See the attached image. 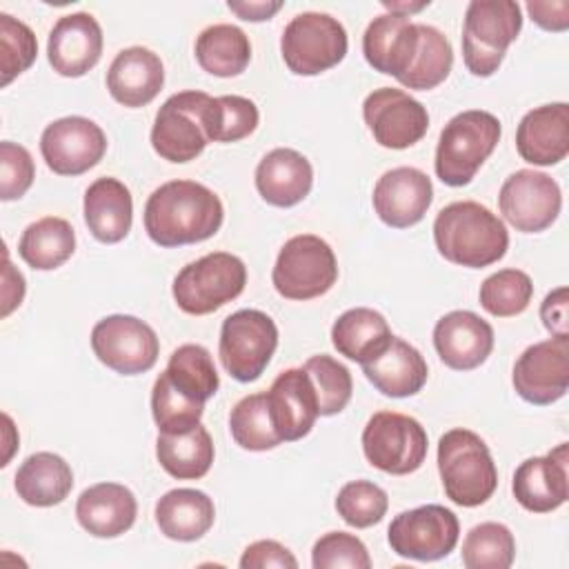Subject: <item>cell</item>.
Segmentation results:
<instances>
[{"mask_svg": "<svg viewBox=\"0 0 569 569\" xmlns=\"http://www.w3.org/2000/svg\"><path fill=\"white\" fill-rule=\"evenodd\" d=\"M222 218L220 198L196 180H169L144 204V231L160 247L202 242L218 233Z\"/></svg>", "mask_w": 569, "mask_h": 569, "instance_id": "cell-1", "label": "cell"}, {"mask_svg": "<svg viewBox=\"0 0 569 569\" xmlns=\"http://www.w3.org/2000/svg\"><path fill=\"white\" fill-rule=\"evenodd\" d=\"M433 240L445 260L469 269H482L507 253L509 231L485 204L460 200L438 211L433 220Z\"/></svg>", "mask_w": 569, "mask_h": 569, "instance_id": "cell-2", "label": "cell"}, {"mask_svg": "<svg viewBox=\"0 0 569 569\" xmlns=\"http://www.w3.org/2000/svg\"><path fill=\"white\" fill-rule=\"evenodd\" d=\"M438 473L447 498L460 507L485 505L498 487V469L485 440L469 429H449L438 440Z\"/></svg>", "mask_w": 569, "mask_h": 569, "instance_id": "cell-3", "label": "cell"}, {"mask_svg": "<svg viewBox=\"0 0 569 569\" xmlns=\"http://www.w3.org/2000/svg\"><path fill=\"white\" fill-rule=\"evenodd\" d=\"M500 120L482 109L456 113L440 131L433 169L449 187H465L500 140Z\"/></svg>", "mask_w": 569, "mask_h": 569, "instance_id": "cell-4", "label": "cell"}, {"mask_svg": "<svg viewBox=\"0 0 569 569\" xmlns=\"http://www.w3.org/2000/svg\"><path fill=\"white\" fill-rule=\"evenodd\" d=\"M522 29L520 4L513 0H471L462 24V58L465 67L489 78L505 60L509 44Z\"/></svg>", "mask_w": 569, "mask_h": 569, "instance_id": "cell-5", "label": "cell"}, {"mask_svg": "<svg viewBox=\"0 0 569 569\" xmlns=\"http://www.w3.org/2000/svg\"><path fill=\"white\" fill-rule=\"evenodd\" d=\"M247 284L244 262L227 251L207 253L178 271L173 300L189 316H207L236 300Z\"/></svg>", "mask_w": 569, "mask_h": 569, "instance_id": "cell-6", "label": "cell"}, {"mask_svg": "<svg viewBox=\"0 0 569 569\" xmlns=\"http://www.w3.org/2000/svg\"><path fill=\"white\" fill-rule=\"evenodd\" d=\"M338 280L333 249L313 233L289 238L273 264L271 282L287 300H311L325 296Z\"/></svg>", "mask_w": 569, "mask_h": 569, "instance_id": "cell-7", "label": "cell"}, {"mask_svg": "<svg viewBox=\"0 0 569 569\" xmlns=\"http://www.w3.org/2000/svg\"><path fill=\"white\" fill-rule=\"evenodd\" d=\"M347 31L329 13L305 11L289 20L280 38L284 64L296 76H318L347 56Z\"/></svg>", "mask_w": 569, "mask_h": 569, "instance_id": "cell-8", "label": "cell"}, {"mask_svg": "<svg viewBox=\"0 0 569 569\" xmlns=\"http://www.w3.org/2000/svg\"><path fill=\"white\" fill-rule=\"evenodd\" d=\"M427 447L425 427L398 411H378L362 429L365 458L371 467L391 476H407L420 469Z\"/></svg>", "mask_w": 569, "mask_h": 569, "instance_id": "cell-9", "label": "cell"}, {"mask_svg": "<svg viewBox=\"0 0 569 569\" xmlns=\"http://www.w3.org/2000/svg\"><path fill=\"white\" fill-rule=\"evenodd\" d=\"M278 347V327L264 311L240 309L220 329V362L238 382H253L267 369Z\"/></svg>", "mask_w": 569, "mask_h": 569, "instance_id": "cell-10", "label": "cell"}, {"mask_svg": "<svg viewBox=\"0 0 569 569\" xmlns=\"http://www.w3.org/2000/svg\"><path fill=\"white\" fill-rule=\"evenodd\" d=\"M211 96L204 91H180L164 100L151 127L153 151L169 162L196 160L209 138L204 131V109Z\"/></svg>", "mask_w": 569, "mask_h": 569, "instance_id": "cell-11", "label": "cell"}, {"mask_svg": "<svg viewBox=\"0 0 569 569\" xmlns=\"http://www.w3.org/2000/svg\"><path fill=\"white\" fill-rule=\"evenodd\" d=\"M460 536L456 513L442 505H422L398 513L387 531L391 551L402 558L431 562L449 556Z\"/></svg>", "mask_w": 569, "mask_h": 569, "instance_id": "cell-12", "label": "cell"}, {"mask_svg": "<svg viewBox=\"0 0 569 569\" xmlns=\"http://www.w3.org/2000/svg\"><path fill=\"white\" fill-rule=\"evenodd\" d=\"M91 349L96 358L116 373L138 376L156 365L160 342L144 320L113 313L93 325Z\"/></svg>", "mask_w": 569, "mask_h": 569, "instance_id": "cell-13", "label": "cell"}, {"mask_svg": "<svg viewBox=\"0 0 569 569\" xmlns=\"http://www.w3.org/2000/svg\"><path fill=\"white\" fill-rule=\"evenodd\" d=\"M502 218L522 233H538L551 227L562 207L558 182L533 169H518L511 173L498 193Z\"/></svg>", "mask_w": 569, "mask_h": 569, "instance_id": "cell-14", "label": "cell"}, {"mask_svg": "<svg viewBox=\"0 0 569 569\" xmlns=\"http://www.w3.org/2000/svg\"><path fill=\"white\" fill-rule=\"evenodd\" d=\"M362 118L373 140L385 149L413 147L429 129L427 107L393 87L373 89L362 102Z\"/></svg>", "mask_w": 569, "mask_h": 569, "instance_id": "cell-15", "label": "cell"}, {"mask_svg": "<svg viewBox=\"0 0 569 569\" xmlns=\"http://www.w3.org/2000/svg\"><path fill=\"white\" fill-rule=\"evenodd\" d=\"M107 151V136L89 118L67 116L44 127L40 153L58 176H80L93 169Z\"/></svg>", "mask_w": 569, "mask_h": 569, "instance_id": "cell-16", "label": "cell"}, {"mask_svg": "<svg viewBox=\"0 0 569 569\" xmlns=\"http://www.w3.org/2000/svg\"><path fill=\"white\" fill-rule=\"evenodd\" d=\"M511 382L516 393L531 405L560 400L569 387V336H553L527 347L513 365Z\"/></svg>", "mask_w": 569, "mask_h": 569, "instance_id": "cell-17", "label": "cell"}, {"mask_svg": "<svg viewBox=\"0 0 569 569\" xmlns=\"http://www.w3.org/2000/svg\"><path fill=\"white\" fill-rule=\"evenodd\" d=\"M431 178L416 167H396L385 171L371 196L378 218L393 229H407L420 222L431 207Z\"/></svg>", "mask_w": 569, "mask_h": 569, "instance_id": "cell-18", "label": "cell"}, {"mask_svg": "<svg viewBox=\"0 0 569 569\" xmlns=\"http://www.w3.org/2000/svg\"><path fill=\"white\" fill-rule=\"evenodd\" d=\"M567 462V442H560L547 456H533L520 462L511 482V491L518 505L531 513H549L565 505L569 496Z\"/></svg>", "mask_w": 569, "mask_h": 569, "instance_id": "cell-19", "label": "cell"}, {"mask_svg": "<svg viewBox=\"0 0 569 569\" xmlns=\"http://www.w3.org/2000/svg\"><path fill=\"white\" fill-rule=\"evenodd\" d=\"M267 405L273 429L282 442L305 438L320 416L313 382L302 367L278 373L267 391Z\"/></svg>", "mask_w": 569, "mask_h": 569, "instance_id": "cell-20", "label": "cell"}, {"mask_svg": "<svg viewBox=\"0 0 569 569\" xmlns=\"http://www.w3.org/2000/svg\"><path fill=\"white\" fill-rule=\"evenodd\" d=\"M100 56L102 29L91 13L78 11L58 18L47 40V58L56 73L80 78L98 64Z\"/></svg>", "mask_w": 569, "mask_h": 569, "instance_id": "cell-21", "label": "cell"}, {"mask_svg": "<svg viewBox=\"0 0 569 569\" xmlns=\"http://www.w3.org/2000/svg\"><path fill=\"white\" fill-rule=\"evenodd\" d=\"M433 347L449 369L469 371L489 358L493 349V329L478 313L456 309L436 322Z\"/></svg>", "mask_w": 569, "mask_h": 569, "instance_id": "cell-22", "label": "cell"}, {"mask_svg": "<svg viewBox=\"0 0 569 569\" xmlns=\"http://www.w3.org/2000/svg\"><path fill=\"white\" fill-rule=\"evenodd\" d=\"M516 149L529 164L551 167L569 153V104L551 102L527 111L516 131Z\"/></svg>", "mask_w": 569, "mask_h": 569, "instance_id": "cell-23", "label": "cell"}, {"mask_svg": "<svg viewBox=\"0 0 569 569\" xmlns=\"http://www.w3.org/2000/svg\"><path fill=\"white\" fill-rule=\"evenodd\" d=\"M418 49V24L405 16L382 13L373 18L362 36L365 60L380 73L400 80Z\"/></svg>", "mask_w": 569, "mask_h": 569, "instance_id": "cell-24", "label": "cell"}, {"mask_svg": "<svg viewBox=\"0 0 569 569\" xmlns=\"http://www.w3.org/2000/svg\"><path fill=\"white\" fill-rule=\"evenodd\" d=\"M164 84V67L147 47L122 49L107 71V89L116 102L136 109L149 104Z\"/></svg>", "mask_w": 569, "mask_h": 569, "instance_id": "cell-25", "label": "cell"}, {"mask_svg": "<svg viewBox=\"0 0 569 569\" xmlns=\"http://www.w3.org/2000/svg\"><path fill=\"white\" fill-rule=\"evenodd\" d=\"M138 516V502L129 487L98 482L87 487L76 502L80 527L96 538H116L129 531Z\"/></svg>", "mask_w": 569, "mask_h": 569, "instance_id": "cell-26", "label": "cell"}, {"mask_svg": "<svg viewBox=\"0 0 569 569\" xmlns=\"http://www.w3.org/2000/svg\"><path fill=\"white\" fill-rule=\"evenodd\" d=\"M362 371L380 393L391 398L418 393L429 376L422 353L396 336L385 345V349L362 362Z\"/></svg>", "mask_w": 569, "mask_h": 569, "instance_id": "cell-27", "label": "cell"}, {"mask_svg": "<svg viewBox=\"0 0 569 569\" xmlns=\"http://www.w3.org/2000/svg\"><path fill=\"white\" fill-rule=\"evenodd\" d=\"M313 184L311 162L296 149H271L256 167V189L273 207L302 202Z\"/></svg>", "mask_w": 569, "mask_h": 569, "instance_id": "cell-28", "label": "cell"}, {"mask_svg": "<svg viewBox=\"0 0 569 569\" xmlns=\"http://www.w3.org/2000/svg\"><path fill=\"white\" fill-rule=\"evenodd\" d=\"M84 222L91 236L104 244L127 238L133 222L131 191L118 178H98L84 191Z\"/></svg>", "mask_w": 569, "mask_h": 569, "instance_id": "cell-29", "label": "cell"}, {"mask_svg": "<svg viewBox=\"0 0 569 569\" xmlns=\"http://www.w3.org/2000/svg\"><path fill=\"white\" fill-rule=\"evenodd\" d=\"M213 500L200 489H171L156 502L158 529L169 540L193 542L213 527Z\"/></svg>", "mask_w": 569, "mask_h": 569, "instance_id": "cell-30", "label": "cell"}, {"mask_svg": "<svg viewBox=\"0 0 569 569\" xmlns=\"http://www.w3.org/2000/svg\"><path fill=\"white\" fill-rule=\"evenodd\" d=\"M13 487L22 502L31 507H53L71 493L73 471L62 456L38 451L18 467Z\"/></svg>", "mask_w": 569, "mask_h": 569, "instance_id": "cell-31", "label": "cell"}, {"mask_svg": "<svg viewBox=\"0 0 569 569\" xmlns=\"http://www.w3.org/2000/svg\"><path fill=\"white\" fill-rule=\"evenodd\" d=\"M393 338L382 313L369 307H353L338 316L331 327L336 351L353 362H367Z\"/></svg>", "mask_w": 569, "mask_h": 569, "instance_id": "cell-32", "label": "cell"}, {"mask_svg": "<svg viewBox=\"0 0 569 569\" xmlns=\"http://www.w3.org/2000/svg\"><path fill=\"white\" fill-rule=\"evenodd\" d=\"M198 64L218 78L240 76L251 60V42L236 24H211L196 38Z\"/></svg>", "mask_w": 569, "mask_h": 569, "instance_id": "cell-33", "label": "cell"}, {"mask_svg": "<svg viewBox=\"0 0 569 569\" xmlns=\"http://www.w3.org/2000/svg\"><path fill=\"white\" fill-rule=\"evenodd\" d=\"M76 251V231L69 220L44 216L31 222L18 242L20 258L38 271H51L64 264Z\"/></svg>", "mask_w": 569, "mask_h": 569, "instance_id": "cell-34", "label": "cell"}, {"mask_svg": "<svg viewBox=\"0 0 569 569\" xmlns=\"http://www.w3.org/2000/svg\"><path fill=\"white\" fill-rule=\"evenodd\" d=\"M213 440L202 425L184 433H158L156 456L160 467L178 480L202 478L213 462Z\"/></svg>", "mask_w": 569, "mask_h": 569, "instance_id": "cell-35", "label": "cell"}, {"mask_svg": "<svg viewBox=\"0 0 569 569\" xmlns=\"http://www.w3.org/2000/svg\"><path fill=\"white\" fill-rule=\"evenodd\" d=\"M453 64V49L447 36L431 27L418 22V49L411 60L409 71L398 80L407 89L427 91L447 80Z\"/></svg>", "mask_w": 569, "mask_h": 569, "instance_id": "cell-36", "label": "cell"}, {"mask_svg": "<svg viewBox=\"0 0 569 569\" xmlns=\"http://www.w3.org/2000/svg\"><path fill=\"white\" fill-rule=\"evenodd\" d=\"M164 373L180 393L198 402H207L220 387L211 353L202 345L193 342L180 345L171 353Z\"/></svg>", "mask_w": 569, "mask_h": 569, "instance_id": "cell-37", "label": "cell"}, {"mask_svg": "<svg viewBox=\"0 0 569 569\" xmlns=\"http://www.w3.org/2000/svg\"><path fill=\"white\" fill-rule=\"evenodd\" d=\"M462 565L467 569H509L516 558V540L500 522H480L462 540Z\"/></svg>", "mask_w": 569, "mask_h": 569, "instance_id": "cell-38", "label": "cell"}, {"mask_svg": "<svg viewBox=\"0 0 569 569\" xmlns=\"http://www.w3.org/2000/svg\"><path fill=\"white\" fill-rule=\"evenodd\" d=\"M260 113L253 100L244 96L211 98L204 109V131L209 142H238L251 136Z\"/></svg>", "mask_w": 569, "mask_h": 569, "instance_id": "cell-39", "label": "cell"}, {"mask_svg": "<svg viewBox=\"0 0 569 569\" xmlns=\"http://www.w3.org/2000/svg\"><path fill=\"white\" fill-rule=\"evenodd\" d=\"M229 431L236 445L247 451H267L282 442L269 416L267 393H251L238 400L229 413Z\"/></svg>", "mask_w": 569, "mask_h": 569, "instance_id": "cell-40", "label": "cell"}, {"mask_svg": "<svg viewBox=\"0 0 569 569\" xmlns=\"http://www.w3.org/2000/svg\"><path fill=\"white\" fill-rule=\"evenodd\" d=\"M533 296L531 278L520 269H500L480 284V305L496 318H511L522 313Z\"/></svg>", "mask_w": 569, "mask_h": 569, "instance_id": "cell-41", "label": "cell"}, {"mask_svg": "<svg viewBox=\"0 0 569 569\" xmlns=\"http://www.w3.org/2000/svg\"><path fill=\"white\" fill-rule=\"evenodd\" d=\"M151 413L160 433H184L200 425L204 402L180 393L162 371L151 389Z\"/></svg>", "mask_w": 569, "mask_h": 569, "instance_id": "cell-42", "label": "cell"}, {"mask_svg": "<svg viewBox=\"0 0 569 569\" xmlns=\"http://www.w3.org/2000/svg\"><path fill=\"white\" fill-rule=\"evenodd\" d=\"M302 369L309 373L313 382V389L318 396V413L320 416L340 413L351 400V391H353V380L349 369L336 358L325 353L309 358Z\"/></svg>", "mask_w": 569, "mask_h": 569, "instance_id": "cell-43", "label": "cell"}, {"mask_svg": "<svg viewBox=\"0 0 569 569\" xmlns=\"http://www.w3.org/2000/svg\"><path fill=\"white\" fill-rule=\"evenodd\" d=\"M389 507L387 491L369 480H351L347 482L336 498L338 516L356 529H367L378 525Z\"/></svg>", "mask_w": 569, "mask_h": 569, "instance_id": "cell-44", "label": "cell"}, {"mask_svg": "<svg viewBox=\"0 0 569 569\" xmlns=\"http://www.w3.org/2000/svg\"><path fill=\"white\" fill-rule=\"evenodd\" d=\"M38 56V40L33 31L18 18L0 13V67L2 87H7L16 76L27 71Z\"/></svg>", "mask_w": 569, "mask_h": 569, "instance_id": "cell-45", "label": "cell"}, {"mask_svg": "<svg viewBox=\"0 0 569 569\" xmlns=\"http://www.w3.org/2000/svg\"><path fill=\"white\" fill-rule=\"evenodd\" d=\"M313 569H369L371 558L365 542L347 531H329L320 536L311 549Z\"/></svg>", "mask_w": 569, "mask_h": 569, "instance_id": "cell-46", "label": "cell"}, {"mask_svg": "<svg viewBox=\"0 0 569 569\" xmlns=\"http://www.w3.org/2000/svg\"><path fill=\"white\" fill-rule=\"evenodd\" d=\"M36 178L31 153L11 140L0 142V198L4 202L22 198Z\"/></svg>", "mask_w": 569, "mask_h": 569, "instance_id": "cell-47", "label": "cell"}, {"mask_svg": "<svg viewBox=\"0 0 569 569\" xmlns=\"http://www.w3.org/2000/svg\"><path fill=\"white\" fill-rule=\"evenodd\" d=\"M242 569H267V567H278V569H296L298 560L296 556L280 545L278 540H256L251 542L240 558Z\"/></svg>", "mask_w": 569, "mask_h": 569, "instance_id": "cell-48", "label": "cell"}, {"mask_svg": "<svg viewBox=\"0 0 569 569\" xmlns=\"http://www.w3.org/2000/svg\"><path fill=\"white\" fill-rule=\"evenodd\" d=\"M567 305H569V289L558 287L551 293L545 296L540 305V318L547 331L553 336H569V322H567Z\"/></svg>", "mask_w": 569, "mask_h": 569, "instance_id": "cell-49", "label": "cell"}, {"mask_svg": "<svg viewBox=\"0 0 569 569\" xmlns=\"http://www.w3.org/2000/svg\"><path fill=\"white\" fill-rule=\"evenodd\" d=\"M531 20L547 31H565L569 27V2H527Z\"/></svg>", "mask_w": 569, "mask_h": 569, "instance_id": "cell-50", "label": "cell"}, {"mask_svg": "<svg viewBox=\"0 0 569 569\" xmlns=\"http://www.w3.org/2000/svg\"><path fill=\"white\" fill-rule=\"evenodd\" d=\"M24 298V278L13 264L9 262V256L4 251V262H2V318H7L16 307H20Z\"/></svg>", "mask_w": 569, "mask_h": 569, "instance_id": "cell-51", "label": "cell"}, {"mask_svg": "<svg viewBox=\"0 0 569 569\" xmlns=\"http://www.w3.org/2000/svg\"><path fill=\"white\" fill-rule=\"evenodd\" d=\"M227 7L242 20L262 22V20H269L273 13H278L282 9V2L280 0H242V2L229 0Z\"/></svg>", "mask_w": 569, "mask_h": 569, "instance_id": "cell-52", "label": "cell"}, {"mask_svg": "<svg viewBox=\"0 0 569 569\" xmlns=\"http://www.w3.org/2000/svg\"><path fill=\"white\" fill-rule=\"evenodd\" d=\"M382 7H385V9H389V13H396V16H405V18H409L411 13H418V11H422L425 7H429V0H422V2H400V0L389 2V0H385V2H382Z\"/></svg>", "mask_w": 569, "mask_h": 569, "instance_id": "cell-53", "label": "cell"}]
</instances>
